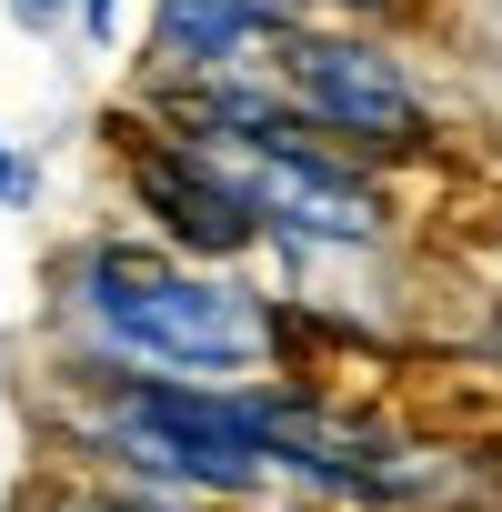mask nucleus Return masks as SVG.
<instances>
[{
  "label": "nucleus",
  "mask_w": 502,
  "mask_h": 512,
  "mask_svg": "<svg viewBox=\"0 0 502 512\" xmlns=\"http://www.w3.org/2000/svg\"><path fill=\"white\" fill-rule=\"evenodd\" d=\"M201 151H221V171L241 181V201H251L272 251H382L392 241L382 161L322 141L312 121H282L262 141H201Z\"/></svg>",
  "instance_id": "4"
},
{
  "label": "nucleus",
  "mask_w": 502,
  "mask_h": 512,
  "mask_svg": "<svg viewBox=\"0 0 502 512\" xmlns=\"http://www.w3.org/2000/svg\"><path fill=\"white\" fill-rule=\"evenodd\" d=\"M51 322L71 362L161 372V382H282L292 312L211 262H181L151 231H91L51 272Z\"/></svg>",
  "instance_id": "1"
},
{
  "label": "nucleus",
  "mask_w": 502,
  "mask_h": 512,
  "mask_svg": "<svg viewBox=\"0 0 502 512\" xmlns=\"http://www.w3.org/2000/svg\"><path fill=\"white\" fill-rule=\"evenodd\" d=\"M111 161H121L131 221H151L161 251H181V262H211V272H241L251 251H272L262 221H251V201H241V181L221 171V151H201L191 131H171L151 101L111 121Z\"/></svg>",
  "instance_id": "5"
},
{
  "label": "nucleus",
  "mask_w": 502,
  "mask_h": 512,
  "mask_svg": "<svg viewBox=\"0 0 502 512\" xmlns=\"http://www.w3.org/2000/svg\"><path fill=\"white\" fill-rule=\"evenodd\" d=\"M482 352H492V362H502V312H492V322H482Z\"/></svg>",
  "instance_id": "12"
},
{
  "label": "nucleus",
  "mask_w": 502,
  "mask_h": 512,
  "mask_svg": "<svg viewBox=\"0 0 502 512\" xmlns=\"http://www.w3.org/2000/svg\"><path fill=\"white\" fill-rule=\"evenodd\" d=\"M61 452L91 482H121L161 512H251L272 502L262 382H161L61 352Z\"/></svg>",
  "instance_id": "2"
},
{
  "label": "nucleus",
  "mask_w": 502,
  "mask_h": 512,
  "mask_svg": "<svg viewBox=\"0 0 502 512\" xmlns=\"http://www.w3.org/2000/svg\"><path fill=\"white\" fill-rule=\"evenodd\" d=\"M282 31H292L282 0H151V81L262 71Z\"/></svg>",
  "instance_id": "6"
},
{
  "label": "nucleus",
  "mask_w": 502,
  "mask_h": 512,
  "mask_svg": "<svg viewBox=\"0 0 502 512\" xmlns=\"http://www.w3.org/2000/svg\"><path fill=\"white\" fill-rule=\"evenodd\" d=\"M31 512H161V502H141V492H121V482H91V472H61Z\"/></svg>",
  "instance_id": "7"
},
{
  "label": "nucleus",
  "mask_w": 502,
  "mask_h": 512,
  "mask_svg": "<svg viewBox=\"0 0 502 512\" xmlns=\"http://www.w3.org/2000/svg\"><path fill=\"white\" fill-rule=\"evenodd\" d=\"M71 11H81V31L111 51V31H121V0H71Z\"/></svg>",
  "instance_id": "10"
},
{
  "label": "nucleus",
  "mask_w": 502,
  "mask_h": 512,
  "mask_svg": "<svg viewBox=\"0 0 502 512\" xmlns=\"http://www.w3.org/2000/svg\"><path fill=\"white\" fill-rule=\"evenodd\" d=\"M21 191H31V161H21V141H0V211H11Z\"/></svg>",
  "instance_id": "9"
},
{
  "label": "nucleus",
  "mask_w": 502,
  "mask_h": 512,
  "mask_svg": "<svg viewBox=\"0 0 502 512\" xmlns=\"http://www.w3.org/2000/svg\"><path fill=\"white\" fill-rule=\"evenodd\" d=\"M11 11H21V21H61V11H71V0H11Z\"/></svg>",
  "instance_id": "11"
},
{
  "label": "nucleus",
  "mask_w": 502,
  "mask_h": 512,
  "mask_svg": "<svg viewBox=\"0 0 502 512\" xmlns=\"http://www.w3.org/2000/svg\"><path fill=\"white\" fill-rule=\"evenodd\" d=\"M262 71L282 81V101H292L322 141H342V151H362V161H422V151L442 141V111H432L422 71H412L382 31H362V21H292Z\"/></svg>",
  "instance_id": "3"
},
{
  "label": "nucleus",
  "mask_w": 502,
  "mask_h": 512,
  "mask_svg": "<svg viewBox=\"0 0 502 512\" xmlns=\"http://www.w3.org/2000/svg\"><path fill=\"white\" fill-rule=\"evenodd\" d=\"M282 11H292V21H362V31H372V21L402 11V0H282Z\"/></svg>",
  "instance_id": "8"
}]
</instances>
